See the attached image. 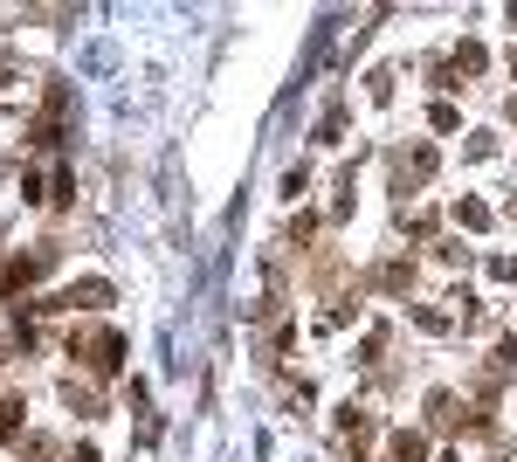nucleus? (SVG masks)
Here are the masks:
<instances>
[{"mask_svg":"<svg viewBox=\"0 0 517 462\" xmlns=\"http://www.w3.org/2000/svg\"><path fill=\"white\" fill-rule=\"evenodd\" d=\"M70 352H77L90 373H118V359H125V338L103 332V325H83V332H70Z\"/></svg>","mask_w":517,"mask_h":462,"instance_id":"obj_1","label":"nucleus"},{"mask_svg":"<svg viewBox=\"0 0 517 462\" xmlns=\"http://www.w3.org/2000/svg\"><path fill=\"white\" fill-rule=\"evenodd\" d=\"M55 304H83V310H97V304H111V283H97V276H90V283H70Z\"/></svg>","mask_w":517,"mask_h":462,"instance_id":"obj_2","label":"nucleus"},{"mask_svg":"<svg viewBox=\"0 0 517 462\" xmlns=\"http://www.w3.org/2000/svg\"><path fill=\"white\" fill-rule=\"evenodd\" d=\"M455 221H463V228H490V207H483V201H463V207H455Z\"/></svg>","mask_w":517,"mask_h":462,"instance_id":"obj_7","label":"nucleus"},{"mask_svg":"<svg viewBox=\"0 0 517 462\" xmlns=\"http://www.w3.org/2000/svg\"><path fill=\"white\" fill-rule=\"evenodd\" d=\"M511 70H517V55H511Z\"/></svg>","mask_w":517,"mask_h":462,"instance_id":"obj_11","label":"nucleus"},{"mask_svg":"<svg viewBox=\"0 0 517 462\" xmlns=\"http://www.w3.org/2000/svg\"><path fill=\"white\" fill-rule=\"evenodd\" d=\"M14 428H21V400H0V441L14 435Z\"/></svg>","mask_w":517,"mask_h":462,"instance_id":"obj_10","label":"nucleus"},{"mask_svg":"<svg viewBox=\"0 0 517 462\" xmlns=\"http://www.w3.org/2000/svg\"><path fill=\"white\" fill-rule=\"evenodd\" d=\"M428 414H435V428H463V408H455V393H428Z\"/></svg>","mask_w":517,"mask_h":462,"instance_id":"obj_3","label":"nucleus"},{"mask_svg":"<svg viewBox=\"0 0 517 462\" xmlns=\"http://www.w3.org/2000/svg\"><path fill=\"white\" fill-rule=\"evenodd\" d=\"M428 173H435V145H421V153L407 159V173H400V186H407V180H428Z\"/></svg>","mask_w":517,"mask_h":462,"instance_id":"obj_5","label":"nucleus"},{"mask_svg":"<svg viewBox=\"0 0 517 462\" xmlns=\"http://www.w3.org/2000/svg\"><path fill=\"white\" fill-rule=\"evenodd\" d=\"M476 70H483V49H476V42H463V49H455V77H476Z\"/></svg>","mask_w":517,"mask_h":462,"instance_id":"obj_8","label":"nucleus"},{"mask_svg":"<svg viewBox=\"0 0 517 462\" xmlns=\"http://www.w3.org/2000/svg\"><path fill=\"white\" fill-rule=\"evenodd\" d=\"M62 400H70V408H83V414H97V393H90V386H77V380L62 386Z\"/></svg>","mask_w":517,"mask_h":462,"instance_id":"obj_9","label":"nucleus"},{"mask_svg":"<svg viewBox=\"0 0 517 462\" xmlns=\"http://www.w3.org/2000/svg\"><path fill=\"white\" fill-rule=\"evenodd\" d=\"M421 456H428V441L400 428V435H393V462H421Z\"/></svg>","mask_w":517,"mask_h":462,"instance_id":"obj_4","label":"nucleus"},{"mask_svg":"<svg viewBox=\"0 0 517 462\" xmlns=\"http://www.w3.org/2000/svg\"><path fill=\"white\" fill-rule=\"evenodd\" d=\"M407 283H414L407 262H380V290H407Z\"/></svg>","mask_w":517,"mask_h":462,"instance_id":"obj_6","label":"nucleus"}]
</instances>
